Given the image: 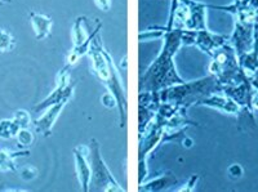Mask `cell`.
I'll return each instance as SVG.
<instances>
[{
    "label": "cell",
    "instance_id": "277c9868",
    "mask_svg": "<svg viewBox=\"0 0 258 192\" xmlns=\"http://www.w3.org/2000/svg\"><path fill=\"white\" fill-rule=\"evenodd\" d=\"M70 66L66 67L60 72V75L57 78V85L53 89L52 93L48 97L43 99V101L34 107L35 112H40L43 110H47L49 106L54 105L57 102L62 101V99H70L74 95V84L70 81V74L66 72Z\"/></svg>",
    "mask_w": 258,
    "mask_h": 192
},
{
    "label": "cell",
    "instance_id": "8fae6325",
    "mask_svg": "<svg viewBox=\"0 0 258 192\" xmlns=\"http://www.w3.org/2000/svg\"><path fill=\"white\" fill-rule=\"evenodd\" d=\"M31 23L34 27L35 36L37 40H43V39L48 38L51 35V29H52L53 21L51 17H47L45 15H40V13H30Z\"/></svg>",
    "mask_w": 258,
    "mask_h": 192
},
{
    "label": "cell",
    "instance_id": "30bf717a",
    "mask_svg": "<svg viewBox=\"0 0 258 192\" xmlns=\"http://www.w3.org/2000/svg\"><path fill=\"white\" fill-rule=\"evenodd\" d=\"M178 183V179L176 178V176L173 173H167L163 176H157V177L150 179L149 182H143L141 183L138 187L139 191H164L168 190L172 186H176Z\"/></svg>",
    "mask_w": 258,
    "mask_h": 192
},
{
    "label": "cell",
    "instance_id": "52a82bcc",
    "mask_svg": "<svg viewBox=\"0 0 258 192\" xmlns=\"http://www.w3.org/2000/svg\"><path fill=\"white\" fill-rule=\"evenodd\" d=\"M198 105L212 107V109H216L218 111H222V112L234 113V115H238V113L241 112L240 105H238L232 98H230L228 96H220L217 93H213V95L202 98L198 102Z\"/></svg>",
    "mask_w": 258,
    "mask_h": 192
},
{
    "label": "cell",
    "instance_id": "2e32d148",
    "mask_svg": "<svg viewBox=\"0 0 258 192\" xmlns=\"http://www.w3.org/2000/svg\"><path fill=\"white\" fill-rule=\"evenodd\" d=\"M16 138H17V142H18L19 147H29L34 142V134L29 130V128L21 129V130L17 133Z\"/></svg>",
    "mask_w": 258,
    "mask_h": 192
},
{
    "label": "cell",
    "instance_id": "4fadbf2b",
    "mask_svg": "<svg viewBox=\"0 0 258 192\" xmlns=\"http://www.w3.org/2000/svg\"><path fill=\"white\" fill-rule=\"evenodd\" d=\"M84 19L86 17H79L75 19L74 27H72V42H74V47H79L84 44L86 42V39L89 38L90 34H88L84 29Z\"/></svg>",
    "mask_w": 258,
    "mask_h": 192
},
{
    "label": "cell",
    "instance_id": "ffe728a7",
    "mask_svg": "<svg viewBox=\"0 0 258 192\" xmlns=\"http://www.w3.org/2000/svg\"><path fill=\"white\" fill-rule=\"evenodd\" d=\"M101 102L103 103V106L105 107H107V109H112V107H115L116 106V99L115 97H114V95L112 93H105V95L102 96L101 98Z\"/></svg>",
    "mask_w": 258,
    "mask_h": 192
},
{
    "label": "cell",
    "instance_id": "9a60e30c",
    "mask_svg": "<svg viewBox=\"0 0 258 192\" xmlns=\"http://www.w3.org/2000/svg\"><path fill=\"white\" fill-rule=\"evenodd\" d=\"M16 42L13 36L9 32L4 31L0 29V53L11 52L12 49L15 48Z\"/></svg>",
    "mask_w": 258,
    "mask_h": 192
},
{
    "label": "cell",
    "instance_id": "5bb4252c",
    "mask_svg": "<svg viewBox=\"0 0 258 192\" xmlns=\"http://www.w3.org/2000/svg\"><path fill=\"white\" fill-rule=\"evenodd\" d=\"M21 130L19 125L15 121V119H3L0 120V138L9 140L17 136V133Z\"/></svg>",
    "mask_w": 258,
    "mask_h": 192
},
{
    "label": "cell",
    "instance_id": "7a4b0ae2",
    "mask_svg": "<svg viewBox=\"0 0 258 192\" xmlns=\"http://www.w3.org/2000/svg\"><path fill=\"white\" fill-rule=\"evenodd\" d=\"M222 91L220 81L216 78H204L192 83L177 84L176 87H168L159 92L160 103H171L178 107H189L198 103L202 98Z\"/></svg>",
    "mask_w": 258,
    "mask_h": 192
},
{
    "label": "cell",
    "instance_id": "ac0fdd59",
    "mask_svg": "<svg viewBox=\"0 0 258 192\" xmlns=\"http://www.w3.org/2000/svg\"><path fill=\"white\" fill-rule=\"evenodd\" d=\"M164 30H167V29H161L160 31H143L142 34H139V40H141V42H146V40H154V39H159V38H161V36H163V35L165 34V31Z\"/></svg>",
    "mask_w": 258,
    "mask_h": 192
},
{
    "label": "cell",
    "instance_id": "603a6c76",
    "mask_svg": "<svg viewBox=\"0 0 258 192\" xmlns=\"http://www.w3.org/2000/svg\"><path fill=\"white\" fill-rule=\"evenodd\" d=\"M96 1V5H97L100 9L102 11H109L110 7H111V1L110 0H94Z\"/></svg>",
    "mask_w": 258,
    "mask_h": 192
},
{
    "label": "cell",
    "instance_id": "d6986e66",
    "mask_svg": "<svg viewBox=\"0 0 258 192\" xmlns=\"http://www.w3.org/2000/svg\"><path fill=\"white\" fill-rule=\"evenodd\" d=\"M37 170L35 169L34 166L27 165L25 168L21 169V178H22L23 181H31V179H34L36 177Z\"/></svg>",
    "mask_w": 258,
    "mask_h": 192
},
{
    "label": "cell",
    "instance_id": "e0dca14e",
    "mask_svg": "<svg viewBox=\"0 0 258 192\" xmlns=\"http://www.w3.org/2000/svg\"><path fill=\"white\" fill-rule=\"evenodd\" d=\"M13 119H15L16 123L19 125V128L21 129L29 128L31 124L30 113L27 112V111H25V110H18V111H16Z\"/></svg>",
    "mask_w": 258,
    "mask_h": 192
},
{
    "label": "cell",
    "instance_id": "44dd1931",
    "mask_svg": "<svg viewBox=\"0 0 258 192\" xmlns=\"http://www.w3.org/2000/svg\"><path fill=\"white\" fill-rule=\"evenodd\" d=\"M228 176L231 178H234V179H236V178H240L241 176H243V168L239 165V164H234V165H231L230 168H228Z\"/></svg>",
    "mask_w": 258,
    "mask_h": 192
},
{
    "label": "cell",
    "instance_id": "8992f818",
    "mask_svg": "<svg viewBox=\"0 0 258 192\" xmlns=\"http://www.w3.org/2000/svg\"><path fill=\"white\" fill-rule=\"evenodd\" d=\"M75 159V172L78 181L82 186V190L84 192L89 191L90 182V165L88 160V146H78L74 150Z\"/></svg>",
    "mask_w": 258,
    "mask_h": 192
},
{
    "label": "cell",
    "instance_id": "3957f363",
    "mask_svg": "<svg viewBox=\"0 0 258 192\" xmlns=\"http://www.w3.org/2000/svg\"><path fill=\"white\" fill-rule=\"evenodd\" d=\"M88 160L90 165L89 191H124L123 187H120L114 178L109 166L106 165L105 160L101 156L100 144L94 138H92L88 144Z\"/></svg>",
    "mask_w": 258,
    "mask_h": 192
},
{
    "label": "cell",
    "instance_id": "cb8c5ba5",
    "mask_svg": "<svg viewBox=\"0 0 258 192\" xmlns=\"http://www.w3.org/2000/svg\"><path fill=\"white\" fill-rule=\"evenodd\" d=\"M181 144H184V146L186 147V148H191V147L194 146V141L191 140V138H189V137L185 136V138L182 140Z\"/></svg>",
    "mask_w": 258,
    "mask_h": 192
},
{
    "label": "cell",
    "instance_id": "7402d4cb",
    "mask_svg": "<svg viewBox=\"0 0 258 192\" xmlns=\"http://www.w3.org/2000/svg\"><path fill=\"white\" fill-rule=\"evenodd\" d=\"M199 181V177L198 176H194V177L191 178L190 181L187 182L186 185H185V187H181V189H178L177 191L178 192H190L192 191V190L195 189V185H196V182Z\"/></svg>",
    "mask_w": 258,
    "mask_h": 192
},
{
    "label": "cell",
    "instance_id": "d4e9b609",
    "mask_svg": "<svg viewBox=\"0 0 258 192\" xmlns=\"http://www.w3.org/2000/svg\"><path fill=\"white\" fill-rule=\"evenodd\" d=\"M1 1H8V3H9V1H11V0H1Z\"/></svg>",
    "mask_w": 258,
    "mask_h": 192
},
{
    "label": "cell",
    "instance_id": "ba28073f",
    "mask_svg": "<svg viewBox=\"0 0 258 192\" xmlns=\"http://www.w3.org/2000/svg\"><path fill=\"white\" fill-rule=\"evenodd\" d=\"M252 30H253V26L251 23H236L235 32L232 36V43H234L236 52L239 53V56H241L244 53H249V50L253 47Z\"/></svg>",
    "mask_w": 258,
    "mask_h": 192
},
{
    "label": "cell",
    "instance_id": "7c38bea8",
    "mask_svg": "<svg viewBox=\"0 0 258 192\" xmlns=\"http://www.w3.org/2000/svg\"><path fill=\"white\" fill-rule=\"evenodd\" d=\"M30 151H0V170H16L15 159L21 156H29Z\"/></svg>",
    "mask_w": 258,
    "mask_h": 192
},
{
    "label": "cell",
    "instance_id": "9c48e42d",
    "mask_svg": "<svg viewBox=\"0 0 258 192\" xmlns=\"http://www.w3.org/2000/svg\"><path fill=\"white\" fill-rule=\"evenodd\" d=\"M224 40H226V36H217V35L210 34L209 31H206V29L195 31L194 44L209 54H212L216 49L224 46Z\"/></svg>",
    "mask_w": 258,
    "mask_h": 192
},
{
    "label": "cell",
    "instance_id": "6da1fadb",
    "mask_svg": "<svg viewBox=\"0 0 258 192\" xmlns=\"http://www.w3.org/2000/svg\"><path fill=\"white\" fill-rule=\"evenodd\" d=\"M182 29L167 31L163 50L141 78V91L159 92L164 88L172 87L173 84L185 83L173 64V56L182 44Z\"/></svg>",
    "mask_w": 258,
    "mask_h": 192
},
{
    "label": "cell",
    "instance_id": "5b68a950",
    "mask_svg": "<svg viewBox=\"0 0 258 192\" xmlns=\"http://www.w3.org/2000/svg\"><path fill=\"white\" fill-rule=\"evenodd\" d=\"M70 99H62V101L57 102L54 105L49 106L48 109L45 110V113L40 116L37 120L34 121V129L36 133H40L43 136H51L53 130V127L56 124L57 119L65 109V106L68 105Z\"/></svg>",
    "mask_w": 258,
    "mask_h": 192
}]
</instances>
